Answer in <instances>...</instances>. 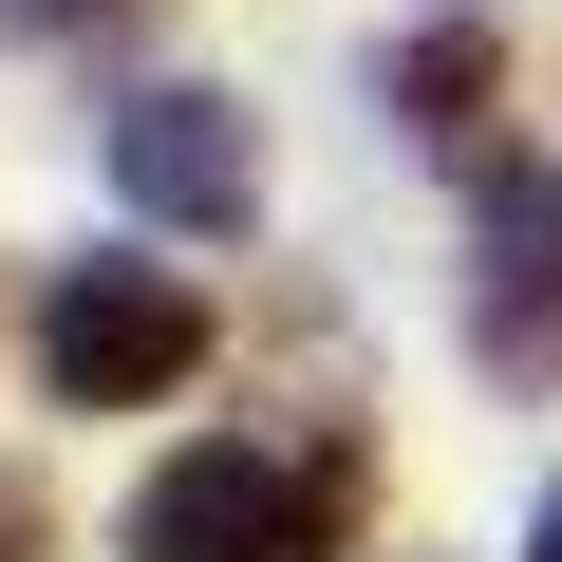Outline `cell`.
I'll return each mask as SVG.
<instances>
[{
    "instance_id": "cell-2",
    "label": "cell",
    "mask_w": 562,
    "mask_h": 562,
    "mask_svg": "<svg viewBox=\"0 0 562 562\" xmlns=\"http://www.w3.org/2000/svg\"><path fill=\"white\" fill-rule=\"evenodd\" d=\"M38 375L76 413H150L206 375V281L188 262H57V301H38Z\"/></svg>"
},
{
    "instance_id": "cell-3",
    "label": "cell",
    "mask_w": 562,
    "mask_h": 562,
    "mask_svg": "<svg viewBox=\"0 0 562 562\" xmlns=\"http://www.w3.org/2000/svg\"><path fill=\"white\" fill-rule=\"evenodd\" d=\"M469 357L506 394H562V150H506L469 188Z\"/></svg>"
},
{
    "instance_id": "cell-7",
    "label": "cell",
    "mask_w": 562,
    "mask_h": 562,
    "mask_svg": "<svg viewBox=\"0 0 562 562\" xmlns=\"http://www.w3.org/2000/svg\"><path fill=\"white\" fill-rule=\"evenodd\" d=\"M0 562H57V487L38 469H0Z\"/></svg>"
},
{
    "instance_id": "cell-6",
    "label": "cell",
    "mask_w": 562,
    "mask_h": 562,
    "mask_svg": "<svg viewBox=\"0 0 562 562\" xmlns=\"http://www.w3.org/2000/svg\"><path fill=\"white\" fill-rule=\"evenodd\" d=\"M0 20H20V38H132L150 0H0Z\"/></svg>"
},
{
    "instance_id": "cell-5",
    "label": "cell",
    "mask_w": 562,
    "mask_h": 562,
    "mask_svg": "<svg viewBox=\"0 0 562 562\" xmlns=\"http://www.w3.org/2000/svg\"><path fill=\"white\" fill-rule=\"evenodd\" d=\"M375 94H394L431 150H469V132L506 113V38H487V20H431V38H394V76H375Z\"/></svg>"
},
{
    "instance_id": "cell-4",
    "label": "cell",
    "mask_w": 562,
    "mask_h": 562,
    "mask_svg": "<svg viewBox=\"0 0 562 562\" xmlns=\"http://www.w3.org/2000/svg\"><path fill=\"white\" fill-rule=\"evenodd\" d=\"M113 188H132L150 225L225 244V225L262 206V132H244V94H206V76H150V94L113 113Z\"/></svg>"
},
{
    "instance_id": "cell-8",
    "label": "cell",
    "mask_w": 562,
    "mask_h": 562,
    "mask_svg": "<svg viewBox=\"0 0 562 562\" xmlns=\"http://www.w3.org/2000/svg\"><path fill=\"white\" fill-rule=\"evenodd\" d=\"M525 562H562V487H543V506H525Z\"/></svg>"
},
{
    "instance_id": "cell-1",
    "label": "cell",
    "mask_w": 562,
    "mask_h": 562,
    "mask_svg": "<svg viewBox=\"0 0 562 562\" xmlns=\"http://www.w3.org/2000/svg\"><path fill=\"white\" fill-rule=\"evenodd\" d=\"M357 487H375L357 431H319V450H244V431H206V450H169V469L132 487V562H338Z\"/></svg>"
}]
</instances>
